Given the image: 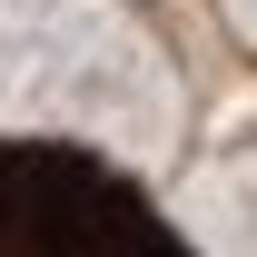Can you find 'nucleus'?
Here are the masks:
<instances>
[{
    "label": "nucleus",
    "mask_w": 257,
    "mask_h": 257,
    "mask_svg": "<svg viewBox=\"0 0 257 257\" xmlns=\"http://www.w3.org/2000/svg\"><path fill=\"white\" fill-rule=\"evenodd\" d=\"M0 257H188V237L109 159L0 139Z\"/></svg>",
    "instance_id": "obj_1"
}]
</instances>
